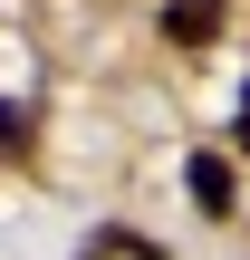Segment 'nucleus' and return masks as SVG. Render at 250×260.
<instances>
[{"label": "nucleus", "instance_id": "nucleus-1", "mask_svg": "<svg viewBox=\"0 0 250 260\" xmlns=\"http://www.w3.org/2000/svg\"><path fill=\"white\" fill-rule=\"evenodd\" d=\"M222 10H231V0H164V39H173V48H212V39H222Z\"/></svg>", "mask_w": 250, "mask_h": 260}, {"label": "nucleus", "instance_id": "nucleus-2", "mask_svg": "<svg viewBox=\"0 0 250 260\" xmlns=\"http://www.w3.org/2000/svg\"><path fill=\"white\" fill-rule=\"evenodd\" d=\"M183 193H193L202 212H231V164H222V154H193V164H183Z\"/></svg>", "mask_w": 250, "mask_h": 260}, {"label": "nucleus", "instance_id": "nucleus-3", "mask_svg": "<svg viewBox=\"0 0 250 260\" xmlns=\"http://www.w3.org/2000/svg\"><path fill=\"white\" fill-rule=\"evenodd\" d=\"M29 154V106H0V164Z\"/></svg>", "mask_w": 250, "mask_h": 260}, {"label": "nucleus", "instance_id": "nucleus-4", "mask_svg": "<svg viewBox=\"0 0 250 260\" xmlns=\"http://www.w3.org/2000/svg\"><path fill=\"white\" fill-rule=\"evenodd\" d=\"M241 145H250V96H241Z\"/></svg>", "mask_w": 250, "mask_h": 260}]
</instances>
